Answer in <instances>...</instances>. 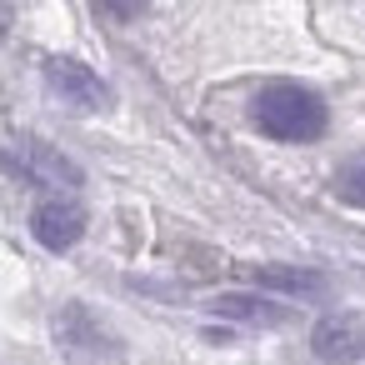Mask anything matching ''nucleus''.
Instances as JSON below:
<instances>
[{"label": "nucleus", "mask_w": 365, "mask_h": 365, "mask_svg": "<svg viewBox=\"0 0 365 365\" xmlns=\"http://www.w3.org/2000/svg\"><path fill=\"white\" fill-rule=\"evenodd\" d=\"M310 345L320 360L330 365H355L365 355V320L350 315V310H335V315H320L315 330H310Z\"/></svg>", "instance_id": "nucleus-5"}, {"label": "nucleus", "mask_w": 365, "mask_h": 365, "mask_svg": "<svg viewBox=\"0 0 365 365\" xmlns=\"http://www.w3.org/2000/svg\"><path fill=\"white\" fill-rule=\"evenodd\" d=\"M0 165H11V170H21V175H31V180H41V185H81V170L56 150V145H41V140H21V145H0Z\"/></svg>", "instance_id": "nucleus-4"}, {"label": "nucleus", "mask_w": 365, "mask_h": 365, "mask_svg": "<svg viewBox=\"0 0 365 365\" xmlns=\"http://www.w3.org/2000/svg\"><path fill=\"white\" fill-rule=\"evenodd\" d=\"M56 340H61V350L71 355V360H115L120 355V340L101 325V315L96 310H86V305H66L61 315H56Z\"/></svg>", "instance_id": "nucleus-2"}, {"label": "nucleus", "mask_w": 365, "mask_h": 365, "mask_svg": "<svg viewBox=\"0 0 365 365\" xmlns=\"http://www.w3.org/2000/svg\"><path fill=\"white\" fill-rule=\"evenodd\" d=\"M335 195H340L345 205H360V210H365V150L350 155V160L335 170Z\"/></svg>", "instance_id": "nucleus-9"}, {"label": "nucleus", "mask_w": 365, "mask_h": 365, "mask_svg": "<svg viewBox=\"0 0 365 365\" xmlns=\"http://www.w3.org/2000/svg\"><path fill=\"white\" fill-rule=\"evenodd\" d=\"M255 285H265V290H285V295H320V290H325L320 275H310V270H290V265H260V270H255Z\"/></svg>", "instance_id": "nucleus-7"}, {"label": "nucleus", "mask_w": 365, "mask_h": 365, "mask_svg": "<svg viewBox=\"0 0 365 365\" xmlns=\"http://www.w3.org/2000/svg\"><path fill=\"white\" fill-rule=\"evenodd\" d=\"M11 21V0H0V26H6Z\"/></svg>", "instance_id": "nucleus-11"}, {"label": "nucleus", "mask_w": 365, "mask_h": 365, "mask_svg": "<svg viewBox=\"0 0 365 365\" xmlns=\"http://www.w3.org/2000/svg\"><path fill=\"white\" fill-rule=\"evenodd\" d=\"M255 125L270 135V140H290V145H305V140H320L325 135V101L305 86H290V81H275L255 96L250 106Z\"/></svg>", "instance_id": "nucleus-1"}, {"label": "nucleus", "mask_w": 365, "mask_h": 365, "mask_svg": "<svg viewBox=\"0 0 365 365\" xmlns=\"http://www.w3.org/2000/svg\"><path fill=\"white\" fill-rule=\"evenodd\" d=\"M46 86H51L66 106H76V110H106V106H110V86H106L91 66L66 61V56H51V61H46Z\"/></svg>", "instance_id": "nucleus-3"}, {"label": "nucleus", "mask_w": 365, "mask_h": 365, "mask_svg": "<svg viewBox=\"0 0 365 365\" xmlns=\"http://www.w3.org/2000/svg\"><path fill=\"white\" fill-rule=\"evenodd\" d=\"M31 230H36V240H41L46 250H71V245L86 235V210H81V200H71V195H51V200L36 205Z\"/></svg>", "instance_id": "nucleus-6"}, {"label": "nucleus", "mask_w": 365, "mask_h": 365, "mask_svg": "<svg viewBox=\"0 0 365 365\" xmlns=\"http://www.w3.org/2000/svg\"><path fill=\"white\" fill-rule=\"evenodd\" d=\"M96 6H101L106 16H115V21H135V16L150 6V0H96Z\"/></svg>", "instance_id": "nucleus-10"}, {"label": "nucleus", "mask_w": 365, "mask_h": 365, "mask_svg": "<svg viewBox=\"0 0 365 365\" xmlns=\"http://www.w3.org/2000/svg\"><path fill=\"white\" fill-rule=\"evenodd\" d=\"M210 310H215V315H225V320H245V325H275V320L285 315L280 305L255 300V295H220Z\"/></svg>", "instance_id": "nucleus-8"}]
</instances>
